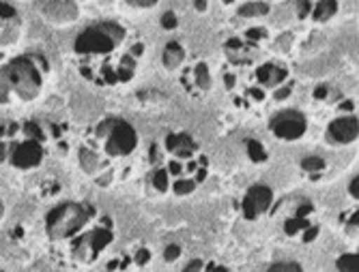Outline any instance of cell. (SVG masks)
<instances>
[{
    "label": "cell",
    "mask_w": 359,
    "mask_h": 272,
    "mask_svg": "<svg viewBox=\"0 0 359 272\" xmlns=\"http://www.w3.org/2000/svg\"><path fill=\"white\" fill-rule=\"evenodd\" d=\"M46 131L39 122L26 120L0 127V163L15 169H35L46 157Z\"/></svg>",
    "instance_id": "cell-1"
},
{
    "label": "cell",
    "mask_w": 359,
    "mask_h": 272,
    "mask_svg": "<svg viewBox=\"0 0 359 272\" xmlns=\"http://www.w3.org/2000/svg\"><path fill=\"white\" fill-rule=\"evenodd\" d=\"M43 69L48 71V62H39L32 56H18L5 66H0V106L11 103V99L32 101L41 92Z\"/></svg>",
    "instance_id": "cell-2"
},
{
    "label": "cell",
    "mask_w": 359,
    "mask_h": 272,
    "mask_svg": "<svg viewBox=\"0 0 359 272\" xmlns=\"http://www.w3.org/2000/svg\"><path fill=\"white\" fill-rule=\"evenodd\" d=\"M88 217H90V208L86 203H74V201L58 203L46 217L48 238L54 243L67 241L69 236L80 231V227L88 221Z\"/></svg>",
    "instance_id": "cell-3"
},
{
    "label": "cell",
    "mask_w": 359,
    "mask_h": 272,
    "mask_svg": "<svg viewBox=\"0 0 359 272\" xmlns=\"http://www.w3.org/2000/svg\"><path fill=\"white\" fill-rule=\"evenodd\" d=\"M123 39V28L116 24H100L86 28L82 35L76 39V52L78 54H108L118 41Z\"/></svg>",
    "instance_id": "cell-4"
},
{
    "label": "cell",
    "mask_w": 359,
    "mask_h": 272,
    "mask_svg": "<svg viewBox=\"0 0 359 272\" xmlns=\"http://www.w3.org/2000/svg\"><path fill=\"white\" fill-rule=\"evenodd\" d=\"M138 144L136 131L132 124L125 120H112L110 122V140H108V155L112 157H123L129 155Z\"/></svg>",
    "instance_id": "cell-5"
},
{
    "label": "cell",
    "mask_w": 359,
    "mask_h": 272,
    "mask_svg": "<svg viewBox=\"0 0 359 272\" xmlns=\"http://www.w3.org/2000/svg\"><path fill=\"white\" fill-rule=\"evenodd\" d=\"M271 131L280 140H299L306 133V116L297 110H286L271 120Z\"/></svg>",
    "instance_id": "cell-6"
},
{
    "label": "cell",
    "mask_w": 359,
    "mask_h": 272,
    "mask_svg": "<svg viewBox=\"0 0 359 272\" xmlns=\"http://www.w3.org/2000/svg\"><path fill=\"white\" fill-rule=\"evenodd\" d=\"M112 241V231L110 229H95L82 238H78V243L74 247V255L82 262H90L97 253L104 247H108Z\"/></svg>",
    "instance_id": "cell-7"
},
{
    "label": "cell",
    "mask_w": 359,
    "mask_h": 272,
    "mask_svg": "<svg viewBox=\"0 0 359 272\" xmlns=\"http://www.w3.org/2000/svg\"><path fill=\"white\" fill-rule=\"evenodd\" d=\"M273 201V193L267 185H254L245 199H243V215L245 219H256L258 215H263L265 210H269Z\"/></svg>",
    "instance_id": "cell-8"
},
{
    "label": "cell",
    "mask_w": 359,
    "mask_h": 272,
    "mask_svg": "<svg viewBox=\"0 0 359 272\" xmlns=\"http://www.w3.org/2000/svg\"><path fill=\"white\" fill-rule=\"evenodd\" d=\"M357 133H359V124L355 116H344V118H336L330 124V138L334 142L340 144H348L357 140Z\"/></svg>",
    "instance_id": "cell-9"
},
{
    "label": "cell",
    "mask_w": 359,
    "mask_h": 272,
    "mask_svg": "<svg viewBox=\"0 0 359 272\" xmlns=\"http://www.w3.org/2000/svg\"><path fill=\"white\" fill-rule=\"evenodd\" d=\"M166 146L177 157H185V159L191 157V150L196 148V144H194V140L189 138V135H168Z\"/></svg>",
    "instance_id": "cell-10"
},
{
    "label": "cell",
    "mask_w": 359,
    "mask_h": 272,
    "mask_svg": "<svg viewBox=\"0 0 359 272\" xmlns=\"http://www.w3.org/2000/svg\"><path fill=\"white\" fill-rule=\"evenodd\" d=\"M256 78H258L260 84L276 86L278 82H282L286 78V69H280V66H276V64H263L256 71Z\"/></svg>",
    "instance_id": "cell-11"
},
{
    "label": "cell",
    "mask_w": 359,
    "mask_h": 272,
    "mask_svg": "<svg viewBox=\"0 0 359 272\" xmlns=\"http://www.w3.org/2000/svg\"><path fill=\"white\" fill-rule=\"evenodd\" d=\"M183 62V48L179 43H168L166 50H164V64L166 69H177V66Z\"/></svg>",
    "instance_id": "cell-12"
},
{
    "label": "cell",
    "mask_w": 359,
    "mask_h": 272,
    "mask_svg": "<svg viewBox=\"0 0 359 272\" xmlns=\"http://www.w3.org/2000/svg\"><path fill=\"white\" fill-rule=\"evenodd\" d=\"M338 11V0H320L314 9V20L316 22H327L330 17H334V13Z\"/></svg>",
    "instance_id": "cell-13"
},
{
    "label": "cell",
    "mask_w": 359,
    "mask_h": 272,
    "mask_svg": "<svg viewBox=\"0 0 359 272\" xmlns=\"http://www.w3.org/2000/svg\"><path fill=\"white\" fill-rule=\"evenodd\" d=\"M338 270L340 272H359V255L357 253H344L338 259Z\"/></svg>",
    "instance_id": "cell-14"
},
{
    "label": "cell",
    "mask_w": 359,
    "mask_h": 272,
    "mask_svg": "<svg viewBox=\"0 0 359 272\" xmlns=\"http://www.w3.org/2000/svg\"><path fill=\"white\" fill-rule=\"evenodd\" d=\"M265 13H269V5L265 3H250L239 9L241 17H254V15H265Z\"/></svg>",
    "instance_id": "cell-15"
},
{
    "label": "cell",
    "mask_w": 359,
    "mask_h": 272,
    "mask_svg": "<svg viewBox=\"0 0 359 272\" xmlns=\"http://www.w3.org/2000/svg\"><path fill=\"white\" fill-rule=\"evenodd\" d=\"M306 227H308V221H306V219H302V217L288 219V221L284 223V231H286L288 236H295L297 231H302V229H306Z\"/></svg>",
    "instance_id": "cell-16"
},
{
    "label": "cell",
    "mask_w": 359,
    "mask_h": 272,
    "mask_svg": "<svg viewBox=\"0 0 359 272\" xmlns=\"http://www.w3.org/2000/svg\"><path fill=\"white\" fill-rule=\"evenodd\" d=\"M248 152H250V159H252V161H258V163L267 159V152H265V148L260 146L256 140H250V142H248Z\"/></svg>",
    "instance_id": "cell-17"
},
{
    "label": "cell",
    "mask_w": 359,
    "mask_h": 272,
    "mask_svg": "<svg viewBox=\"0 0 359 272\" xmlns=\"http://www.w3.org/2000/svg\"><path fill=\"white\" fill-rule=\"evenodd\" d=\"M267 272H304V268L297 262H280V264L269 266Z\"/></svg>",
    "instance_id": "cell-18"
},
{
    "label": "cell",
    "mask_w": 359,
    "mask_h": 272,
    "mask_svg": "<svg viewBox=\"0 0 359 272\" xmlns=\"http://www.w3.org/2000/svg\"><path fill=\"white\" fill-rule=\"evenodd\" d=\"M196 80H198V86L201 88H209L211 78H209V69H207L205 62H201L198 66H196Z\"/></svg>",
    "instance_id": "cell-19"
},
{
    "label": "cell",
    "mask_w": 359,
    "mask_h": 272,
    "mask_svg": "<svg viewBox=\"0 0 359 272\" xmlns=\"http://www.w3.org/2000/svg\"><path fill=\"white\" fill-rule=\"evenodd\" d=\"M302 167L306 169V172H320V169L325 167V161L320 157H308L302 161Z\"/></svg>",
    "instance_id": "cell-20"
},
{
    "label": "cell",
    "mask_w": 359,
    "mask_h": 272,
    "mask_svg": "<svg viewBox=\"0 0 359 272\" xmlns=\"http://www.w3.org/2000/svg\"><path fill=\"white\" fill-rule=\"evenodd\" d=\"M134 76V62H132V58H123V62H121V69H118V80H129Z\"/></svg>",
    "instance_id": "cell-21"
},
{
    "label": "cell",
    "mask_w": 359,
    "mask_h": 272,
    "mask_svg": "<svg viewBox=\"0 0 359 272\" xmlns=\"http://www.w3.org/2000/svg\"><path fill=\"white\" fill-rule=\"evenodd\" d=\"M80 161H82V167L86 169V172H93V169L97 167V157L90 150H80Z\"/></svg>",
    "instance_id": "cell-22"
},
{
    "label": "cell",
    "mask_w": 359,
    "mask_h": 272,
    "mask_svg": "<svg viewBox=\"0 0 359 272\" xmlns=\"http://www.w3.org/2000/svg\"><path fill=\"white\" fill-rule=\"evenodd\" d=\"M153 185L159 191H166L168 189V174H166V169H157L155 176H153Z\"/></svg>",
    "instance_id": "cell-23"
},
{
    "label": "cell",
    "mask_w": 359,
    "mask_h": 272,
    "mask_svg": "<svg viewBox=\"0 0 359 272\" xmlns=\"http://www.w3.org/2000/svg\"><path fill=\"white\" fill-rule=\"evenodd\" d=\"M177 24H179V20H177V15L172 13V11H168V13H164V15H161V26H164V28H177Z\"/></svg>",
    "instance_id": "cell-24"
},
{
    "label": "cell",
    "mask_w": 359,
    "mask_h": 272,
    "mask_svg": "<svg viewBox=\"0 0 359 272\" xmlns=\"http://www.w3.org/2000/svg\"><path fill=\"white\" fill-rule=\"evenodd\" d=\"M179 255H181V247L179 245H170V247L164 249V259L166 262H175Z\"/></svg>",
    "instance_id": "cell-25"
},
{
    "label": "cell",
    "mask_w": 359,
    "mask_h": 272,
    "mask_svg": "<svg viewBox=\"0 0 359 272\" xmlns=\"http://www.w3.org/2000/svg\"><path fill=\"white\" fill-rule=\"evenodd\" d=\"M175 191H177L179 195H187V193H191V191H194V182H189V180H183V182H177V187H175Z\"/></svg>",
    "instance_id": "cell-26"
},
{
    "label": "cell",
    "mask_w": 359,
    "mask_h": 272,
    "mask_svg": "<svg viewBox=\"0 0 359 272\" xmlns=\"http://www.w3.org/2000/svg\"><path fill=\"white\" fill-rule=\"evenodd\" d=\"M245 35H248L250 41H258V39H263V37H265V30H263V28H250V30L245 32Z\"/></svg>",
    "instance_id": "cell-27"
},
{
    "label": "cell",
    "mask_w": 359,
    "mask_h": 272,
    "mask_svg": "<svg viewBox=\"0 0 359 272\" xmlns=\"http://www.w3.org/2000/svg\"><path fill=\"white\" fill-rule=\"evenodd\" d=\"M312 9V0H299V17H306Z\"/></svg>",
    "instance_id": "cell-28"
},
{
    "label": "cell",
    "mask_w": 359,
    "mask_h": 272,
    "mask_svg": "<svg viewBox=\"0 0 359 272\" xmlns=\"http://www.w3.org/2000/svg\"><path fill=\"white\" fill-rule=\"evenodd\" d=\"M348 193L357 199L359 197V176H355L353 180H351V185H348Z\"/></svg>",
    "instance_id": "cell-29"
},
{
    "label": "cell",
    "mask_w": 359,
    "mask_h": 272,
    "mask_svg": "<svg viewBox=\"0 0 359 272\" xmlns=\"http://www.w3.org/2000/svg\"><path fill=\"white\" fill-rule=\"evenodd\" d=\"M310 213H312V203H310V201H306V203H302V206H299V210H297V217L306 219Z\"/></svg>",
    "instance_id": "cell-30"
},
{
    "label": "cell",
    "mask_w": 359,
    "mask_h": 272,
    "mask_svg": "<svg viewBox=\"0 0 359 272\" xmlns=\"http://www.w3.org/2000/svg\"><path fill=\"white\" fill-rule=\"evenodd\" d=\"M316 234H318V227L314 225V227H306V234H304V241L306 243H312L314 238H316Z\"/></svg>",
    "instance_id": "cell-31"
},
{
    "label": "cell",
    "mask_w": 359,
    "mask_h": 272,
    "mask_svg": "<svg viewBox=\"0 0 359 272\" xmlns=\"http://www.w3.org/2000/svg\"><path fill=\"white\" fill-rule=\"evenodd\" d=\"M201 270H203V262H201V259L189 262V266L185 268V272H201Z\"/></svg>",
    "instance_id": "cell-32"
},
{
    "label": "cell",
    "mask_w": 359,
    "mask_h": 272,
    "mask_svg": "<svg viewBox=\"0 0 359 272\" xmlns=\"http://www.w3.org/2000/svg\"><path fill=\"white\" fill-rule=\"evenodd\" d=\"M149 257H151V253H149L147 249H142V251H138V253H136V262H138V264H144Z\"/></svg>",
    "instance_id": "cell-33"
},
{
    "label": "cell",
    "mask_w": 359,
    "mask_h": 272,
    "mask_svg": "<svg viewBox=\"0 0 359 272\" xmlns=\"http://www.w3.org/2000/svg\"><path fill=\"white\" fill-rule=\"evenodd\" d=\"M129 3H134V5H140V7H153L157 0H129Z\"/></svg>",
    "instance_id": "cell-34"
},
{
    "label": "cell",
    "mask_w": 359,
    "mask_h": 272,
    "mask_svg": "<svg viewBox=\"0 0 359 272\" xmlns=\"http://www.w3.org/2000/svg\"><path fill=\"white\" fill-rule=\"evenodd\" d=\"M325 94H327V88H325V86H318V88L314 90V96H316V99H323Z\"/></svg>",
    "instance_id": "cell-35"
},
{
    "label": "cell",
    "mask_w": 359,
    "mask_h": 272,
    "mask_svg": "<svg viewBox=\"0 0 359 272\" xmlns=\"http://www.w3.org/2000/svg\"><path fill=\"white\" fill-rule=\"evenodd\" d=\"M290 94V88H280L278 92H276V99H286Z\"/></svg>",
    "instance_id": "cell-36"
},
{
    "label": "cell",
    "mask_w": 359,
    "mask_h": 272,
    "mask_svg": "<svg viewBox=\"0 0 359 272\" xmlns=\"http://www.w3.org/2000/svg\"><path fill=\"white\" fill-rule=\"evenodd\" d=\"M228 48H231V50H239L241 48V41L239 39H231V41H228Z\"/></svg>",
    "instance_id": "cell-37"
},
{
    "label": "cell",
    "mask_w": 359,
    "mask_h": 272,
    "mask_svg": "<svg viewBox=\"0 0 359 272\" xmlns=\"http://www.w3.org/2000/svg\"><path fill=\"white\" fill-rule=\"evenodd\" d=\"M224 80H226V86H228V88H233V86H235V76H226Z\"/></svg>",
    "instance_id": "cell-38"
},
{
    "label": "cell",
    "mask_w": 359,
    "mask_h": 272,
    "mask_svg": "<svg viewBox=\"0 0 359 272\" xmlns=\"http://www.w3.org/2000/svg\"><path fill=\"white\" fill-rule=\"evenodd\" d=\"M196 9H198V11H205V9H207V3H205V0H196Z\"/></svg>",
    "instance_id": "cell-39"
},
{
    "label": "cell",
    "mask_w": 359,
    "mask_h": 272,
    "mask_svg": "<svg viewBox=\"0 0 359 272\" xmlns=\"http://www.w3.org/2000/svg\"><path fill=\"white\" fill-rule=\"evenodd\" d=\"M357 219H359V215H357V210H355V215L351 217V229L355 227V231H357Z\"/></svg>",
    "instance_id": "cell-40"
},
{
    "label": "cell",
    "mask_w": 359,
    "mask_h": 272,
    "mask_svg": "<svg viewBox=\"0 0 359 272\" xmlns=\"http://www.w3.org/2000/svg\"><path fill=\"white\" fill-rule=\"evenodd\" d=\"M170 172H172V174H179V172H181V165H179V163H170Z\"/></svg>",
    "instance_id": "cell-41"
},
{
    "label": "cell",
    "mask_w": 359,
    "mask_h": 272,
    "mask_svg": "<svg viewBox=\"0 0 359 272\" xmlns=\"http://www.w3.org/2000/svg\"><path fill=\"white\" fill-rule=\"evenodd\" d=\"M252 96L254 99H263V90H252Z\"/></svg>",
    "instance_id": "cell-42"
},
{
    "label": "cell",
    "mask_w": 359,
    "mask_h": 272,
    "mask_svg": "<svg viewBox=\"0 0 359 272\" xmlns=\"http://www.w3.org/2000/svg\"><path fill=\"white\" fill-rule=\"evenodd\" d=\"M3 215H5V201L0 197V219H3Z\"/></svg>",
    "instance_id": "cell-43"
},
{
    "label": "cell",
    "mask_w": 359,
    "mask_h": 272,
    "mask_svg": "<svg viewBox=\"0 0 359 272\" xmlns=\"http://www.w3.org/2000/svg\"><path fill=\"white\" fill-rule=\"evenodd\" d=\"M211 272H228V270H226L224 266H215V268H213Z\"/></svg>",
    "instance_id": "cell-44"
},
{
    "label": "cell",
    "mask_w": 359,
    "mask_h": 272,
    "mask_svg": "<svg viewBox=\"0 0 359 272\" xmlns=\"http://www.w3.org/2000/svg\"><path fill=\"white\" fill-rule=\"evenodd\" d=\"M134 54H136V56L142 54V45H136V48H134Z\"/></svg>",
    "instance_id": "cell-45"
},
{
    "label": "cell",
    "mask_w": 359,
    "mask_h": 272,
    "mask_svg": "<svg viewBox=\"0 0 359 272\" xmlns=\"http://www.w3.org/2000/svg\"><path fill=\"white\" fill-rule=\"evenodd\" d=\"M226 3H233V0H226Z\"/></svg>",
    "instance_id": "cell-46"
},
{
    "label": "cell",
    "mask_w": 359,
    "mask_h": 272,
    "mask_svg": "<svg viewBox=\"0 0 359 272\" xmlns=\"http://www.w3.org/2000/svg\"><path fill=\"white\" fill-rule=\"evenodd\" d=\"M0 272H3V270H0Z\"/></svg>",
    "instance_id": "cell-47"
}]
</instances>
